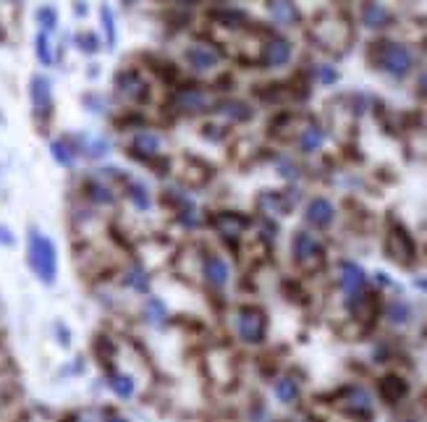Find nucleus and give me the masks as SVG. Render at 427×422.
Listing matches in <instances>:
<instances>
[{
    "mask_svg": "<svg viewBox=\"0 0 427 422\" xmlns=\"http://www.w3.org/2000/svg\"><path fill=\"white\" fill-rule=\"evenodd\" d=\"M27 260L29 268L34 270V276L42 283H53L58 276V252L56 244L45 236L40 228H32L29 239H27Z\"/></svg>",
    "mask_w": 427,
    "mask_h": 422,
    "instance_id": "1",
    "label": "nucleus"
},
{
    "mask_svg": "<svg viewBox=\"0 0 427 422\" xmlns=\"http://www.w3.org/2000/svg\"><path fill=\"white\" fill-rule=\"evenodd\" d=\"M369 58H372V63H375L380 71L391 73V76H396V79H404L414 66L412 50H409L406 45L391 43V40H380V43L372 45Z\"/></svg>",
    "mask_w": 427,
    "mask_h": 422,
    "instance_id": "2",
    "label": "nucleus"
},
{
    "mask_svg": "<svg viewBox=\"0 0 427 422\" xmlns=\"http://www.w3.org/2000/svg\"><path fill=\"white\" fill-rule=\"evenodd\" d=\"M291 255H294V262L307 270V273H315L325 265V249L323 244L312 236L310 231H296L294 242H291Z\"/></svg>",
    "mask_w": 427,
    "mask_h": 422,
    "instance_id": "3",
    "label": "nucleus"
},
{
    "mask_svg": "<svg viewBox=\"0 0 427 422\" xmlns=\"http://www.w3.org/2000/svg\"><path fill=\"white\" fill-rule=\"evenodd\" d=\"M236 336L244 344H263L267 331V318L260 307H241L234 318Z\"/></svg>",
    "mask_w": 427,
    "mask_h": 422,
    "instance_id": "4",
    "label": "nucleus"
},
{
    "mask_svg": "<svg viewBox=\"0 0 427 422\" xmlns=\"http://www.w3.org/2000/svg\"><path fill=\"white\" fill-rule=\"evenodd\" d=\"M171 108L181 113V116H192V113H202L212 108V95L210 89L199 87V84H186V87H178L171 97Z\"/></svg>",
    "mask_w": 427,
    "mask_h": 422,
    "instance_id": "5",
    "label": "nucleus"
},
{
    "mask_svg": "<svg viewBox=\"0 0 427 422\" xmlns=\"http://www.w3.org/2000/svg\"><path fill=\"white\" fill-rule=\"evenodd\" d=\"M249 215H244L239 210H218V213L210 215L212 231L218 233L223 242H228V244H236L244 236V231L249 228Z\"/></svg>",
    "mask_w": 427,
    "mask_h": 422,
    "instance_id": "6",
    "label": "nucleus"
},
{
    "mask_svg": "<svg viewBox=\"0 0 427 422\" xmlns=\"http://www.w3.org/2000/svg\"><path fill=\"white\" fill-rule=\"evenodd\" d=\"M116 92L129 102H147L149 84L136 69H123L121 73H116Z\"/></svg>",
    "mask_w": 427,
    "mask_h": 422,
    "instance_id": "7",
    "label": "nucleus"
},
{
    "mask_svg": "<svg viewBox=\"0 0 427 422\" xmlns=\"http://www.w3.org/2000/svg\"><path fill=\"white\" fill-rule=\"evenodd\" d=\"M339 283L343 294L349 296V307H356L362 299H365V283H367V276L365 270L356 265V262H341V270H339Z\"/></svg>",
    "mask_w": 427,
    "mask_h": 422,
    "instance_id": "8",
    "label": "nucleus"
},
{
    "mask_svg": "<svg viewBox=\"0 0 427 422\" xmlns=\"http://www.w3.org/2000/svg\"><path fill=\"white\" fill-rule=\"evenodd\" d=\"M184 60L186 66L197 73H210L212 69H218L221 63V50L212 47L210 43H192L184 50Z\"/></svg>",
    "mask_w": 427,
    "mask_h": 422,
    "instance_id": "9",
    "label": "nucleus"
},
{
    "mask_svg": "<svg viewBox=\"0 0 427 422\" xmlns=\"http://www.w3.org/2000/svg\"><path fill=\"white\" fill-rule=\"evenodd\" d=\"M29 100H32V113H34V118L45 121V118L53 113V87H50V79H47V76H42V73L32 76Z\"/></svg>",
    "mask_w": 427,
    "mask_h": 422,
    "instance_id": "10",
    "label": "nucleus"
},
{
    "mask_svg": "<svg viewBox=\"0 0 427 422\" xmlns=\"http://www.w3.org/2000/svg\"><path fill=\"white\" fill-rule=\"evenodd\" d=\"M202 278H205L207 286H212V289H223L225 283H228V276H231V268H228V262L223 260L221 255H212V252H205L202 255Z\"/></svg>",
    "mask_w": 427,
    "mask_h": 422,
    "instance_id": "11",
    "label": "nucleus"
},
{
    "mask_svg": "<svg viewBox=\"0 0 427 422\" xmlns=\"http://www.w3.org/2000/svg\"><path fill=\"white\" fill-rule=\"evenodd\" d=\"M385 249H388V257L396 260L398 265H409L414 260V242L404 228H391Z\"/></svg>",
    "mask_w": 427,
    "mask_h": 422,
    "instance_id": "12",
    "label": "nucleus"
},
{
    "mask_svg": "<svg viewBox=\"0 0 427 422\" xmlns=\"http://www.w3.org/2000/svg\"><path fill=\"white\" fill-rule=\"evenodd\" d=\"M312 37L323 43V47H343L349 43V30L343 21H323L312 30Z\"/></svg>",
    "mask_w": 427,
    "mask_h": 422,
    "instance_id": "13",
    "label": "nucleus"
},
{
    "mask_svg": "<svg viewBox=\"0 0 427 422\" xmlns=\"http://www.w3.org/2000/svg\"><path fill=\"white\" fill-rule=\"evenodd\" d=\"M294 56V47L289 40H283V37H273V40H267L263 45V63H265L267 69H280V66H286L289 60Z\"/></svg>",
    "mask_w": 427,
    "mask_h": 422,
    "instance_id": "14",
    "label": "nucleus"
},
{
    "mask_svg": "<svg viewBox=\"0 0 427 422\" xmlns=\"http://www.w3.org/2000/svg\"><path fill=\"white\" fill-rule=\"evenodd\" d=\"M304 218L315 228H328L333 223V218H336V207L325 197H315V200H310L307 210H304Z\"/></svg>",
    "mask_w": 427,
    "mask_h": 422,
    "instance_id": "15",
    "label": "nucleus"
},
{
    "mask_svg": "<svg viewBox=\"0 0 427 422\" xmlns=\"http://www.w3.org/2000/svg\"><path fill=\"white\" fill-rule=\"evenodd\" d=\"M162 150V139L155 131H139L132 139V155L139 161H152L158 158Z\"/></svg>",
    "mask_w": 427,
    "mask_h": 422,
    "instance_id": "16",
    "label": "nucleus"
},
{
    "mask_svg": "<svg viewBox=\"0 0 427 422\" xmlns=\"http://www.w3.org/2000/svg\"><path fill=\"white\" fill-rule=\"evenodd\" d=\"M267 14L280 27H296L302 21V11L294 0H267Z\"/></svg>",
    "mask_w": 427,
    "mask_h": 422,
    "instance_id": "17",
    "label": "nucleus"
},
{
    "mask_svg": "<svg viewBox=\"0 0 427 422\" xmlns=\"http://www.w3.org/2000/svg\"><path fill=\"white\" fill-rule=\"evenodd\" d=\"M341 407L346 409V412H352L356 417H367L372 414V399H369V393L365 388H346L343 396H341Z\"/></svg>",
    "mask_w": 427,
    "mask_h": 422,
    "instance_id": "18",
    "label": "nucleus"
},
{
    "mask_svg": "<svg viewBox=\"0 0 427 422\" xmlns=\"http://www.w3.org/2000/svg\"><path fill=\"white\" fill-rule=\"evenodd\" d=\"M186 165L178 171L181 174V181L186 184V187H205L207 181L212 178V168L207 165V163L197 161V158H186Z\"/></svg>",
    "mask_w": 427,
    "mask_h": 422,
    "instance_id": "19",
    "label": "nucleus"
},
{
    "mask_svg": "<svg viewBox=\"0 0 427 422\" xmlns=\"http://www.w3.org/2000/svg\"><path fill=\"white\" fill-rule=\"evenodd\" d=\"M391 21V11L385 8L383 3H378V0H372L365 5V11H362V24L369 27V30H380Z\"/></svg>",
    "mask_w": 427,
    "mask_h": 422,
    "instance_id": "20",
    "label": "nucleus"
},
{
    "mask_svg": "<svg viewBox=\"0 0 427 422\" xmlns=\"http://www.w3.org/2000/svg\"><path fill=\"white\" fill-rule=\"evenodd\" d=\"M406 393H409V386H406L404 378H398V375H385V378L380 380V396H383L388 404L401 401Z\"/></svg>",
    "mask_w": 427,
    "mask_h": 422,
    "instance_id": "21",
    "label": "nucleus"
},
{
    "mask_svg": "<svg viewBox=\"0 0 427 422\" xmlns=\"http://www.w3.org/2000/svg\"><path fill=\"white\" fill-rule=\"evenodd\" d=\"M218 113L225 118H231V121H249L254 110L241 100H225L218 105Z\"/></svg>",
    "mask_w": 427,
    "mask_h": 422,
    "instance_id": "22",
    "label": "nucleus"
},
{
    "mask_svg": "<svg viewBox=\"0 0 427 422\" xmlns=\"http://www.w3.org/2000/svg\"><path fill=\"white\" fill-rule=\"evenodd\" d=\"M325 142V131L320 126H304L302 129V137H299V147H302V152H315V150H320Z\"/></svg>",
    "mask_w": 427,
    "mask_h": 422,
    "instance_id": "23",
    "label": "nucleus"
},
{
    "mask_svg": "<svg viewBox=\"0 0 427 422\" xmlns=\"http://www.w3.org/2000/svg\"><path fill=\"white\" fill-rule=\"evenodd\" d=\"M84 189H87L84 194H87L89 202H95V204H113L116 202V194L110 191V187H105V184H100V181H89Z\"/></svg>",
    "mask_w": 427,
    "mask_h": 422,
    "instance_id": "24",
    "label": "nucleus"
},
{
    "mask_svg": "<svg viewBox=\"0 0 427 422\" xmlns=\"http://www.w3.org/2000/svg\"><path fill=\"white\" fill-rule=\"evenodd\" d=\"M123 283L134 289V292L139 294H147L149 292V276L145 273V268H139V265H134L126 270V276H123Z\"/></svg>",
    "mask_w": 427,
    "mask_h": 422,
    "instance_id": "25",
    "label": "nucleus"
},
{
    "mask_svg": "<svg viewBox=\"0 0 427 422\" xmlns=\"http://www.w3.org/2000/svg\"><path fill=\"white\" fill-rule=\"evenodd\" d=\"M50 155L56 158V163L69 168V165H74L76 150H71V145H69L66 139H56V142H50Z\"/></svg>",
    "mask_w": 427,
    "mask_h": 422,
    "instance_id": "26",
    "label": "nucleus"
},
{
    "mask_svg": "<svg viewBox=\"0 0 427 422\" xmlns=\"http://www.w3.org/2000/svg\"><path fill=\"white\" fill-rule=\"evenodd\" d=\"M34 53H37V60L42 63V66H53V45H50V37H47V32H40L37 34V40H34Z\"/></svg>",
    "mask_w": 427,
    "mask_h": 422,
    "instance_id": "27",
    "label": "nucleus"
},
{
    "mask_svg": "<svg viewBox=\"0 0 427 422\" xmlns=\"http://www.w3.org/2000/svg\"><path fill=\"white\" fill-rule=\"evenodd\" d=\"M126 194H129V200L134 202V207H139L142 213L152 207V197H149V191L145 184H129V191H126Z\"/></svg>",
    "mask_w": 427,
    "mask_h": 422,
    "instance_id": "28",
    "label": "nucleus"
},
{
    "mask_svg": "<svg viewBox=\"0 0 427 422\" xmlns=\"http://www.w3.org/2000/svg\"><path fill=\"white\" fill-rule=\"evenodd\" d=\"M145 318H147V323L155 325V328H160V325L168 323V312H165V307H162L160 299H149L147 309H145Z\"/></svg>",
    "mask_w": 427,
    "mask_h": 422,
    "instance_id": "29",
    "label": "nucleus"
},
{
    "mask_svg": "<svg viewBox=\"0 0 427 422\" xmlns=\"http://www.w3.org/2000/svg\"><path fill=\"white\" fill-rule=\"evenodd\" d=\"M108 386L113 388V393H118L121 399H129L134 393V380L129 375H123V373H113L110 380H108Z\"/></svg>",
    "mask_w": 427,
    "mask_h": 422,
    "instance_id": "30",
    "label": "nucleus"
},
{
    "mask_svg": "<svg viewBox=\"0 0 427 422\" xmlns=\"http://www.w3.org/2000/svg\"><path fill=\"white\" fill-rule=\"evenodd\" d=\"M276 396H278L280 401H286V404H291L296 396H299V386H296V380L291 378H280L276 383Z\"/></svg>",
    "mask_w": 427,
    "mask_h": 422,
    "instance_id": "31",
    "label": "nucleus"
},
{
    "mask_svg": "<svg viewBox=\"0 0 427 422\" xmlns=\"http://www.w3.org/2000/svg\"><path fill=\"white\" fill-rule=\"evenodd\" d=\"M100 19H103V30H105L108 47H113V45H116V19H113L110 5H100Z\"/></svg>",
    "mask_w": 427,
    "mask_h": 422,
    "instance_id": "32",
    "label": "nucleus"
},
{
    "mask_svg": "<svg viewBox=\"0 0 427 422\" xmlns=\"http://www.w3.org/2000/svg\"><path fill=\"white\" fill-rule=\"evenodd\" d=\"M37 24L42 27V32L56 30V27H58V14H56V8H50V5L37 8Z\"/></svg>",
    "mask_w": 427,
    "mask_h": 422,
    "instance_id": "33",
    "label": "nucleus"
},
{
    "mask_svg": "<svg viewBox=\"0 0 427 422\" xmlns=\"http://www.w3.org/2000/svg\"><path fill=\"white\" fill-rule=\"evenodd\" d=\"M110 152V145H108V139L105 137H92L87 145V155L89 158H105Z\"/></svg>",
    "mask_w": 427,
    "mask_h": 422,
    "instance_id": "34",
    "label": "nucleus"
},
{
    "mask_svg": "<svg viewBox=\"0 0 427 422\" xmlns=\"http://www.w3.org/2000/svg\"><path fill=\"white\" fill-rule=\"evenodd\" d=\"M388 318L393 323H406V318H409V305H406V302H391V307H388Z\"/></svg>",
    "mask_w": 427,
    "mask_h": 422,
    "instance_id": "35",
    "label": "nucleus"
},
{
    "mask_svg": "<svg viewBox=\"0 0 427 422\" xmlns=\"http://www.w3.org/2000/svg\"><path fill=\"white\" fill-rule=\"evenodd\" d=\"M76 43H79V47H82L84 53H97V47H100V40H97V34H92V32H84V34H79V37H76Z\"/></svg>",
    "mask_w": 427,
    "mask_h": 422,
    "instance_id": "36",
    "label": "nucleus"
},
{
    "mask_svg": "<svg viewBox=\"0 0 427 422\" xmlns=\"http://www.w3.org/2000/svg\"><path fill=\"white\" fill-rule=\"evenodd\" d=\"M320 82L323 84H336L339 82V71L333 66H320Z\"/></svg>",
    "mask_w": 427,
    "mask_h": 422,
    "instance_id": "37",
    "label": "nucleus"
},
{
    "mask_svg": "<svg viewBox=\"0 0 427 422\" xmlns=\"http://www.w3.org/2000/svg\"><path fill=\"white\" fill-rule=\"evenodd\" d=\"M0 242H5V244H14V236H11V231H8V228H3V226H0Z\"/></svg>",
    "mask_w": 427,
    "mask_h": 422,
    "instance_id": "38",
    "label": "nucleus"
},
{
    "mask_svg": "<svg viewBox=\"0 0 427 422\" xmlns=\"http://www.w3.org/2000/svg\"><path fill=\"white\" fill-rule=\"evenodd\" d=\"M419 92H422V95L427 97V71L419 76Z\"/></svg>",
    "mask_w": 427,
    "mask_h": 422,
    "instance_id": "39",
    "label": "nucleus"
},
{
    "mask_svg": "<svg viewBox=\"0 0 427 422\" xmlns=\"http://www.w3.org/2000/svg\"><path fill=\"white\" fill-rule=\"evenodd\" d=\"M178 5H194V3H199V0H176Z\"/></svg>",
    "mask_w": 427,
    "mask_h": 422,
    "instance_id": "40",
    "label": "nucleus"
},
{
    "mask_svg": "<svg viewBox=\"0 0 427 422\" xmlns=\"http://www.w3.org/2000/svg\"><path fill=\"white\" fill-rule=\"evenodd\" d=\"M108 422H129V420H123V417H110Z\"/></svg>",
    "mask_w": 427,
    "mask_h": 422,
    "instance_id": "41",
    "label": "nucleus"
},
{
    "mask_svg": "<svg viewBox=\"0 0 427 422\" xmlns=\"http://www.w3.org/2000/svg\"><path fill=\"white\" fill-rule=\"evenodd\" d=\"M404 422H422V420H404Z\"/></svg>",
    "mask_w": 427,
    "mask_h": 422,
    "instance_id": "42",
    "label": "nucleus"
},
{
    "mask_svg": "<svg viewBox=\"0 0 427 422\" xmlns=\"http://www.w3.org/2000/svg\"><path fill=\"white\" fill-rule=\"evenodd\" d=\"M123 3H129V5H132V3H134V0H123Z\"/></svg>",
    "mask_w": 427,
    "mask_h": 422,
    "instance_id": "43",
    "label": "nucleus"
}]
</instances>
